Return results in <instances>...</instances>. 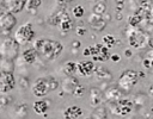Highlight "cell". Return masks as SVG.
<instances>
[{"instance_id":"obj_1","label":"cell","mask_w":153,"mask_h":119,"mask_svg":"<svg viewBox=\"0 0 153 119\" xmlns=\"http://www.w3.org/2000/svg\"><path fill=\"white\" fill-rule=\"evenodd\" d=\"M33 48L36 49L37 54L44 58L45 61H54L55 58H57L62 50H63V45L55 39H47V38H41L35 42Z\"/></svg>"},{"instance_id":"obj_2","label":"cell","mask_w":153,"mask_h":119,"mask_svg":"<svg viewBox=\"0 0 153 119\" xmlns=\"http://www.w3.org/2000/svg\"><path fill=\"white\" fill-rule=\"evenodd\" d=\"M57 87H59L57 80L54 79L53 76H48V77L37 79L33 82V84L31 87V90H32L35 96L43 98V96L48 95V93H50L51 90H55Z\"/></svg>"},{"instance_id":"obj_3","label":"cell","mask_w":153,"mask_h":119,"mask_svg":"<svg viewBox=\"0 0 153 119\" xmlns=\"http://www.w3.org/2000/svg\"><path fill=\"white\" fill-rule=\"evenodd\" d=\"M140 80V76H139V71L136 70H133V69H127L124 70L120 79H118V87L126 92L130 90Z\"/></svg>"},{"instance_id":"obj_4","label":"cell","mask_w":153,"mask_h":119,"mask_svg":"<svg viewBox=\"0 0 153 119\" xmlns=\"http://www.w3.org/2000/svg\"><path fill=\"white\" fill-rule=\"evenodd\" d=\"M19 44L14 38H7L0 44V56L13 61L19 54Z\"/></svg>"},{"instance_id":"obj_5","label":"cell","mask_w":153,"mask_h":119,"mask_svg":"<svg viewBox=\"0 0 153 119\" xmlns=\"http://www.w3.org/2000/svg\"><path fill=\"white\" fill-rule=\"evenodd\" d=\"M35 38V31L31 23H25L18 27V30L14 33V39L18 42L19 45H23L25 43L32 42Z\"/></svg>"},{"instance_id":"obj_6","label":"cell","mask_w":153,"mask_h":119,"mask_svg":"<svg viewBox=\"0 0 153 119\" xmlns=\"http://www.w3.org/2000/svg\"><path fill=\"white\" fill-rule=\"evenodd\" d=\"M127 36H128L129 45L133 48H136V49L143 48L145 45L148 44V40H149L147 33H145L142 30H139L136 27H133L131 30H129Z\"/></svg>"},{"instance_id":"obj_7","label":"cell","mask_w":153,"mask_h":119,"mask_svg":"<svg viewBox=\"0 0 153 119\" xmlns=\"http://www.w3.org/2000/svg\"><path fill=\"white\" fill-rule=\"evenodd\" d=\"M110 104H111L110 111L115 115H118V117L128 115L133 111V107H134L133 102L129 99H118V100L112 101Z\"/></svg>"},{"instance_id":"obj_8","label":"cell","mask_w":153,"mask_h":119,"mask_svg":"<svg viewBox=\"0 0 153 119\" xmlns=\"http://www.w3.org/2000/svg\"><path fill=\"white\" fill-rule=\"evenodd\" d=\"M16 87V79L13 71L0 70V93L7 94Z\"/></svg>"},{"instance_id":"obj_9","label":"cell","mask_w":153,"mask_h":119,"mask_svg":"<svg viewBox=\"0 0 153 119\" xmlns=\"http://www.w3.org/2000/svg\"><path fill=\"white\" fill-rule=\"evenodd\" d=\"M26 2L27 0H0V11L19 13L25 8Z\"/></svg>"},{"instance_id":"obj_10","label":"cell","mask_w":153,"mask_h":119,"mask_svg":"<svg viewBox=\"0 0 153 119\" xmlns=\"http://www.w3.org/2000/svg\"><path fill=\"white\" fill-rule=\"evenodd\" d=\"M17 24V18L12 12L5 11L0 13V31L10 32Z\"/></svg>"},{"instance_id":"obj_11","label":"cell","mask_w":153,"mask_h":119,"mask_svg":"<svg viewBox=\"0 0 153 119\" xmlns=\"http://www.w3.org/2000/svg\"><path fill=\"white\" fill-rule=\"evenodd\" d=\"M88 24H90L91 29H93V30H96V31L99 32V31H102V30L105 29V26H106V20H105L102 15L92 13V14L88 17Z\"/></svg>"},{"instance_id":"obj_12","label":"cell","mask_w":153,"mask_h":119,"mask_svg":"<svg viewBox=\"0 0 153 119\" xmlns=\"http://www.w3.org/2000/svg\"><path fill=\"white\" fill-rule=\"evenodd\" d=\"M67 17H69V14H68V12H67L66 10L55 11V12H53V13L49 15V18H48V24H50V25H53V26H59L60 23H61L65 18H67Z\"/></svg>"},{"instance_id":"obj_13","label":"cell","mask_w":153,"mask_h":119,"mask_svg":"<svg viewBox=\"0 0 153 119\" xmlns=\"http://www.w3.org/2000/svg\"><path fill=\"white\" fill-rule=\"evenodd\" d=\"M78 73L82 76H90L94 70V63L93 61H82L76 63Z\"/></svg>"},{"instance_id":"obj_14","label":"cell","mask_w":153,"mask_h":119,"mask_svg":"<svg viewBox=\"0 0 153 119\" xmlns=\"http://www.w3.org/2000/svg\"><path fill=\"white\" fill-rule=\"evenodd\" d=\"M81 115H82V109H81V107H79L76 105L69 106L63 111L65 119H79Z\"/></svg>"},{"instance_id":"obj_15","label":"cell","mask_w":153,"mask_h":119,"mask_svg":"<svg viewBox=\"0 0 153 119\" xmlns=\"http://www.w3.org/2000/svg\"><path fill=\"white\" fill-rule=\"evenodd\" d=\"M78 84H80V83L74 76H67V79H65L62 82V89L65 93L73 94V92L78 87Z\"/></svg>"},{"instance_id":"obj_16","label":"cell","mask_w":153,"mask_h":119,"mask_svg":"<svg viewBox=\"0 0 153 119\" xmlns=\"http://www.w3.org/2000/svg\"><path fill=\"white\" fill-rule=\"evenodd\" d=\"M32 108L35 111L36 114H39V115H43V117H47V112H48V108H49V104L45 101V100H36L32 105Z\"/></svg>"},{"instance_id":"obj_17","label":"cell","mask_w":153,"mask_h":119,"mask_svg":"<svg viewBox=\"0 0 153 119\" xmlns=\"http://www.w3.org/2000/svg\"><path fill=\"white\" fill-rule=\"evenodd\" d=\"M110 52H109V48H106L105 45H103V43H102V45H100V48H99V50H98V52L96 54V55H93L92 56V60L94 61V62H105V61H108L109 58H110Z\"/></svg>"},{"instance_id":"obj_18","label":"cell","mask_w":153,"mask_h":119,"mask_svg":"<svg viewBox=\"0 0 153 119\" xmlns=\"http://www.w3.org/2000/svg\"><path fill=\"white\" fill-rule=\"evenodd\" d=\"M37 56H38V54H37V51H36V49L33 46L32 48H29V49H25L22 52V57H23L24 62L27 63V64L35 63L36 60H37Z\"/></svg>"},{"instance_id":"obj_19","label":"cell","mask_w":153,"mask_h":119,"mask_svg":"<svg viewBox=\"0 0 153 119\" xmlns=\"http://www.w3.org/2000/svg\"><path fill=\"white\" fill-rule=\"evenodd\" d=\"M121 96H122V92H121L120 88H116V87H109V88L105 90V93H104L105 100H108V101H110V102L121 99Z\"/></svg>"},{"instance_id":"obj_20","label":"cell","mask_w":153,"mask_h":119,"mask_svg":"<svg viewBox=\"0 0 153 119\" xmlns=\"http://www.w3.org/2000/svg\"><path fill=\"white\" fill-rule=\"evenodd\" d=\"M88 119H108V111H106L105 106L98 105L97 107H94V109L90 114Z\"/></svg>"},{"instance_id":"obj_21","label":"cell","mask_w":153,"mask_h":119,"mask_svg":"<svg viewBox=\"0 0 153 119\" xmlns=\"http://www.w3.org/2000/svg\"><path fill=\"white\" fill-rule=\"evenodd\" d=\"M102 100H103V93L98 88H92L90 90V104L93 107H97L98 105H100Z\"/></svg>"},{"instance_id":"obj_22","label":"cell","mask_w":153,"mask_h":119,"mask_svg":"<svg viewBox=\"0 0 153 119\" xmlns=\"http://www.w3.org/2000/svg\"><path fill=\"white\" fill-rule=\"evenodd\" d=\"M62 71L65 75L67 76H74L78 71V68H76V63L73 62V61H69V62H66L62 67Z\"/></svg>"},{"instance_id":"obj_23","label":"cell","mask_w":153,"mask_h":119,"mask_svg":"<svg viewBox=\"0 0 153 119\" xmlns=\"http://www.w3.org/2000/svg\"><path fill=\"white\" fill-rule=\"evenodd\" d=\"M93 73L96 74V76L98 77V79H100V80H104V79H111V73L106 69V68H104V67H94V70H93Z\"/></svg>"},{"instance_id":"obj_24","label":"cell","mask_w":153,"mask_h":119,"mask_svg":"<svg viewBox=\"0 0 153 119\" xmlns=\"http://www.w3.org/2000/svg\"><path fill=\"white\" fill-rule=\"evenodd\" d=\"M106 12V4L104 1H97L92 7V13L103 15Z\"/></svg>"},{"instance_id":"obj_25","label":"cell","mask_w":153,"mask_h":119,"mask_svg":"<svg viewBox=\"0 0 153 119\" xmlns=\"http://www.w3.org/2000/svg\"><path fill=\"white\" fill-rule=\"evenodd\" d=\"M42 0H27L26 2V10L31 13V14H36V11L38 10V7L41 6Z\"/></svg>"},{"instance_id":"obj_26","label":"cell","mask_w":153,"mask_h":119,"mask_svg":"<svg viewBox=\"0 0 153 119\" xmlns=\"http://www.w3.org/2000/svg\"><path fill=\"white\" fill-rule=\"evenodd\" d=\"M59 27H60V30H61L62 32H68V31H71V29L73 27V21H72V19H71V17L65 18V19L60 23Z\"/></svg>"},{"instance_id":"obj_27","label":"cell","mask_w":153,"mask_h":119,"mask_svg":"<svg viewBox=\"0 0 153 119\" xmlns=\"http://www.w3.org/2000/svg\"><path fill=\"white\" fill-rule=\"evenodd\" d=\"M102 43L103 45H105L106 48H111L116 44V39L112 35H105L103 38H102Z\"/></svg>"},{"instance_id":"obj_28","label":"cell","mask_w":153,"mask_h":119,"mask_svg":"<svg viewBox=\"0 0 153 119\" xmlns=\"http://www.w3.org/2000/svg\"><path fill=\"white\" fill-rule=\"evenodd\" d=\"M0 70H13V62L11 60L7 58H2L0 60Z\"/></svg>"},{"instance_id":"obj_29","label":"cell","mask_w":153,"mask_h":119,"mask_svg":"<svg viewBox=\"0 0 153 119\" xmlns=\"http://www.w3.org/2000/svg\"><path fill=\"white\" fill-rule=\"evenodd\" d=\"M72 13H73V15H74L75 18H81V17L85 14V10H84V7H82L81 5H76L75 7H73Z\"/></svg>"},{"instance_id":"obj_30","label":"cell","mask_w":153,"mask_h":119,"mask_svg":"<svg viewBox=\"0 0 153 119\" xmlns=\"http://www.w3.org/2000/svg\"><path fill=\"white\" fill-rule=\"evenodd\" d=\"M140 8L143 11V12H148V11H151V8H152V5H151V1L149 0H142L141 1V4H140Z\"/></svg>"},{"instance_id":"obj_31","label":"cell","mask_w":153,"mask_h":119,"mask_svg":"<svg viewBox=\"0 0 153 119\" xmlns=\"http://www.w3.org/2000/svg\"><path fill=\"white\" fill-rule=\"evenodd\" d=\"M84 92H85L84 87H82L81 84H78V87L74 89V92H73V94H72V95H74V96H76V98H80V96H82Z\"/></svg>"},{"instance_id":"obj_32","label":"cell","mask_w":153,"mask_h":119,"mask_svg":"<svg viewBox=\"0 0 153 119\" xmlns=\"http://www.w3.org/2000/svg\"><path fill=\"white\" fill-rule=\"evenodd\" d=\"M143 67L146 69H153V57H148V58H145L143 62H142Z\"/></svg>"},{"instance_id":"obj_33","label":"cell","mask_w":153,"mask_h":119,"mask_svg":"<svg viewBox=\"0 0 153 119\" xmlns=\"http://www.w3.org/2000/svg\"><path fill=\"white\" fill-rule=\"evenodd\" d=\"M10 101H11V99H10L8 96H1V98H0V108L6 107Z\"/></svg>"},{"instance_id":"obj_34","label":"cell","mask_w":153,"mask_h":119,"mask_svg":"<svg viewBox=\"0 0 153 119\" xmlns=\"http://www.w3.org/2000/svg\"><path fill=\"white\" fill-rule=\"evenodd\" d=\"M145 18L148 20V23H149L151 25H153V7L151 8V11H148V12L146 13Z\"/></svg>"},{"instance_id":"obj_35","label":"cell","mask_w":153,"mask_h":119,"mask_svg":"<svg viewBox=\"0 0 153 119\" xmlns=\"http://www.w3.org/2000/svg\"><path fill=\"white\" fill-rule=\"evenodd\" d=\"M124 7V0H116V8L117 12H121Z\"/></svg>"},{"instance_id":"obj_36","label":"cell","mask_w":153,"mask_h":119,"mask_svg":"<svg viewBox=\"0 0 153 119\" xmlns=\"http://www.w3.org/2000/svg\"><path fill=\"white\" fill-rule=\"evenodd\" d=\"M75 31H76V33H78V35H80V36H84V35L86 33V30H85V29H82V27H76V29H75Z\"/></svg>"},{"instance_id":"obj_37","label":"cell","mask_w":153,"mask_h":119,"mask_svg":"<svg viewBox=\"0 0 153 119\" xmlns=\"http://www.w3.org/2000/svg\"><path fill=\"white\" fill-rule=\"evenodd\" d=\"M110 58H111V61H112V62H118V61L121 60L120 55H117V54H115V55H111V56H110Z\"/></svg>"},{"instance_id":"obj_38","label":"cell","mask_w":153,"mask_h":119,"mask_svg":"<svg viewBox=\"0 0 153 119\" xmlns=\"http://www.w3.org/2000/svg\"><path fill=\"white\" fill-rule=\"evenodd\" d=\"M59 5H66V4H69V2H72L73 0H55Z\"/></svg>"},{"instance_id":"obj_39","label":"cell","mask_w":153,"mask_h":119,"mask_svg":"<svg viewBox=\"0 0 153 119\" xmlns=\"http://www.w3.org/2000/svg\"><path fill=\"white\" fill-rule=\"evenodd\" d=\"M82 55H84V56H91V52H90V48H86V49L82 51Z\"/></svg>"},{"instance_id":"obj_40","label":"cell","mask_w":153,"mask_h":119,"mask_svg":"<svg viewBox=\"0 0 153 119\" xmlns=\"http://www.w3.org/2000/svg\"><path fill=\"white\" fill-rule=\"evenodd\" d=\"M72 46L73 48H79L80 46V42H73L72 43Z\"/></svg>"},{"instance_id":"obj_41","label":"cell","mask_w":153,"mask_h":119,"mask_svg":"<svg viewBox=\"0 0 153 119\" xmlns=\"http://www.w3.org/2000/svg\"><path fill=\"white\" fill-rule=\"evenodd\" d=\"M126 56H127V57L131 56V51H128V50H127V51H126Z\"/></svg>"},{"instance_id":"obj_42","label":"cell","mask_w":153,"mask_h":119,"mask_svg":"<svg viewBox=\"0 0 153 119\" xmlns=\"http://www.w3.org/2000/svg\"><path fill=\"white\" fill-rule=\"evenodd\" d=\"M149 93H151V94L153 95V84H152V86L149 87Z\"/></svg>"},{"instance_id":"obj_43","label":"cell","mask_w":153,"mask_h":119,"mask_svg":"<svg viewBox=\"0 0 153 119\" xmlns=\"http://www.w3.org/2000/svg\"><path fill=\"white\" fill-rule=\"evenodd\" d=\"M90 1H93V2H97L98 0H90Z\"/></svg>"}]
</instances>
